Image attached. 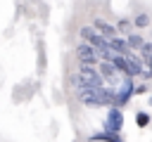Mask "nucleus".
<instances>
[{
	"mask_svg": "<svg viewBox=\"0 0 152 142\" xmlns=\"http://www.w3.org/2000/svg\"><path fill=\"white\" fill-rule=\"evenodd\" d=\"M133 92H135V88H133L131 78H126V80L121 83V88L116 90V104H114V106H116V109H119V106H124V104L131 99V95H133Z\"/></svg>",
	"mask_w": 152,
	"mask_h": 142,
	"instance_id": "4",
	"label": "nucleus"
},
{
	"mask_svg": "<svg viewBox=\"0 0 152 142\" xmlns=\"http://www.w3.org/2000/svg\"><path fill=\"white\" fill-rule=\"evenodd\" d=\"M126 59H128V73H131V78L145 73V71H142V59H140V54H133V52H131Z\"/></svg>",
	"mask_w": 152,
	"mask_h": 142,
	"instance_id": "6",
	"label": "nucleus"
},
{
	"mask_svg": "<svg viewBox=\"0 0 152 142\" xmlns=\"http://www.w3.org/2000/svg\"><path fill=\"white\" fill-rule=\"evenodd\" d=\"M126 28H128V21L121 19V21H119V31H126Z\"/></svg>",
	"mask_w": 152,
	"mask_h": 142,
	"instance_id": "13",
	"label": "nucleus"
},
{
	"mask_svg": "<svg viewBox=\"0 0 152 142\" xmlns=\"http://www.w3.org/2000/svg\"><path fill=\"white\" fill-rule=\"evenodd\" d=\"M133 24H135V26H140V28H142V26H147V24H150V17H147V14H138V17H135V21H133Z\"/></svg>",
	"mask_w": 152,
	"mask_h": 142,
	"instance_id": "12",
	"label": "nucleus"
},
{
	"mask_svg": "<svg viewBox=\"0 0 152 142\" xmlns=\"http://www.w3.org/2000/svg\"><path fill=\"white\" fill-rule=\"evenodd\" d=\"M140 59H142L145 64L152 59V43H145V45H142V50H140Z\"/></svg>",
	"mask_w": 152,
	"mask_h": 142,
	"instance_id": "9",
	"label": "nucleus"
},
{
	"mask_svg": "<svg viewBox=\"0 0 152 142\" xmlns=\"http://www.w3.org/2000/svg\"><path fill=\"white\" fill-rule=\"evenodd\" d=\"M126 40H128V47H131V50H142V45H145L142 36H135V33H131Z\"/></svg>",
	"mask_w": 152,
	"mask_h": 142,
	"instance_id": "8",
	"label": "nucleus"
},
{
	"mask_svg": "<svg viewBox=\"0 0 152 142\" xmlns=\"http://www.w3.org/2000/svg\"><path fill=\"white\" fill-rule=\"evenodd\" d=\"M93 140H104V142H121L119 135H109V133H100V135H93Z\"/></svg>",
	"mask_w": 152,
	"mask_h": 142,
	"instance_id": "10",
	"label": "nucleus"
},
{
	"mask_svg": "<svg viewBox=\"0 0 152 142\" xmlns=\"http://www.w3.org/2000/svg\"><path fill=\"white\" fill-rule=\"evenodd\" d=\"M135 123H138L140 128H145V125L150 123V116H147L145 111H138V114H135Z\"/></svg>",
	"mask_w": 152,
	"mask_h": 142,
	"instance_id": "11",
	"label": "nucleus"
},
{
	"mask_svg": "<svg viewBox=\"0 0 152 142\" xmlns=\"http://www.w3.org/2000/svg\"><path fill=\"white\" fill-rule=\"evenodd\" d=\"M147 66H150V71H152V59H150V62H147Z\"/></svg>",
	"mask_w": 152,
	"mask_h": 142,
	"instance_id": "14",
	"label": "nucleus"
},
{
	"mask_svg": "<svg viewBox=\"0 0 152 142\" xmlns=\"http://www.w3.org/2000/svg\"><path fill=\"white\" fill-rule=\"evenodd\" d=\"M121 128H124V114H121V109L112 106L109 114H107V118H104V133H109V135H119Z\"/></svg>",
	"mask_w": 152,
	"mask_h": 142,
	"instance_id": "2",
	"label": "nucleus"
},
{
	"mask_svg": "<svg viewBox=\"0 0 152 142\" xmlns=\"http://www.w3.org/2000/svg\"><path fill=\"white\" fill-rule=\"evenodd\" d=\"M74 83H76V88H104L100 71H95L93 66H81L78 73L74 76Z\"/></svg>",
	"mask_w": 152,
	"mask_h": 142,
	"instance_id": "1",
	"label": "nucleus"
},
{
	"mask_svg": "<svg viewBox=\"0 0 152 142\" xmlns=\"http://www.w3.org/2000/svg\"><path fill=\"white\" fill-rule=\"evenodd\" d=\"M93 28L100 33V36H104L107 40H112V38H116V28L112 26V24H107L104 19H95L93 21Z\"/></svg>",
	"mask_w": 152,
	"mask_h": 142,
	"instance_id": "5",
	"label": "nucleus"
},
{
	"mask_svg": "<svg viewBox=\"0 0 152 142\" xmlns=\"http://www.w3.org/2000/svg\"><path fill=\"white\" fill-rule=\"evenodd\" d=\"M116 73H119V71H116V66H114L112 62H102V64H100V76H102V78H114Z\"/></svg>",
	"mask_w": 152,
	"mask_h": 142,
	"instance_id": "7",
	"label": "nucleus"
},
{
	"mask_svg": "<svg viewBox=\"0 0 152 142\" xmlns=\"http://www.w3.org/2000/svg\"><path fill=\"white\" fill-rule=\"evenodd\" d=\"M76 57H78V62H81V66H93L100 57H97V50L93 47V45H88V43H81L78 47H76Z\"/></svg>",
	"mask_w": 152,
	"mask_h": 142,
	"instance_id": "3",
	"label": "nucleus"
}]
</instances>
